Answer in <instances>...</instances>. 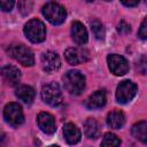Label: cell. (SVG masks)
<instances>
[{
	"label": "cell",
	"instance_id": "6da1fadb",
	"mask_svg": "<svg viewBox=\"0 0 147 147\" xmlns=\"http://www.w3.org/2000/svg\"><path fill=\"white\" fill-rule=\"evenodd\" d=\"M65 90L74 95L80 94L85 88V77L78 70H70L63 76Z\"/></svg>",
	"mask_w": 147,
	"mask_h": 147
},
{
	"label": "cell",
	"instance_id": "7a4b0ae2",
	"mask_svg": "<svg viewBox=\"0 0 147 147\" xmlns=\"http://www.w3.org/2000/svg\"><path fill=\"white\" fill-rule=\"evenodd\" d=\"M8 53L22 65L31 67L34 64V56L32 51L23 44H11L8 47Z\"/></svg>",
	"mask_w": 147,
	"mask_h": 147
},
{
	"label": "cell",
	"instance_id": "3957f363",
	"mask_svg": "<svg viewBox=\"0 0 147 147\" xmlns=\"http://www.w3.org/2000/svg\"><path fill=\"white\" fill-rule=\"evenodd\" d=\"M24 33L26 38L32 41V42H41L46 38V28L45 24L37 20H30L25 25H24Z\"/></svg>",
	"mask_w": 147,
	"mask_h": 147
},
{
	"label": "cell",
	"instance_id": "277c9868",
	"mask_svg": "<svg viewBox=\"0 0 147 147\" xmlns=\"http://www.w3.org/2000/svg\"><path fill=\"white\" fill-rule=\"evenodd\" d=\"M41 98L44 102L52 107H57L63 101V95L60 86L56 83H48L41 88Z\"/></svg>",
	"mask_w": 147,
	"mask_h": 147
},
{
	"label": "cell",
	"instance_id": "5b68a950",
	"mask_svg": "<svg viewBox=\"0 0 147 147\" xmlns=\"http://www.w3.org/2000/svg\"><path fill=\"white\" fill-rule=\"evenodd\" d=\"M42 15L52 24L59 25L64 22L67 13H65V9L61 5L56 2H48L42 7Z\"/></svg>",
	"mask_w": 147,
	"mask_h": 147
},
{
	"label": "cell",
	"instance_id": "8992f818",
	"mask_svg": "<svg viewBox=\"0 0 147 147\" xmlns=\"http://www.w3.org/2000/svg\"><path fill=\"white\" fill-rule=\"evenodd\" d=\"M3 116H5V119L7 121V123H9L14 127L20 126L24 122V115L22 111V107L15 102L8 103L5 107Z\"/></svg>",
	"mask_w": 147,
	"mask_h": 147
},
{
	"label": "cell",
	"instance_id": "52a82bcc",
	"mask_svg": "<svg viewBox=\"0 0 147 147\" xmlns=\"http://www.w3.org/2000/svg\"><path fill=\"white\" fill-rule=\"evenodd\" d=\"M137 93V85L131 80H123L117 86L116 99L119 103H127L131 101Z\"/></svg>",
	"mask_w": 147,
	"mask_h": 147
},
{
	"label": "cell",
	"instance_id": "ba28073f",
	"mask_svg": "<svg viewBox=\"0 0 147 147\" xmlns=\"http://www.w3.org/2000/svg\"><path fill=\"white\" fill-rule=\"evenodd\" d=\"M110 71L116 76H123L129 71V62L125 57L117 54H111L107 59Z\"/></svg>",
	"mask_w": 147,
	"mask_h": 147
},
{
	"label": "cell",
	"instance_id": "9c48e42d",
	"mask_svg": "<svg viewBox=\"0 0 147 147\" xmlns=\"http://www.w3.org/2000/svg\"><path fill=\"white\" fill-rule=\"evenodd\" d=\"M65 60L70 64H79L86 62L88 59V52L83 47H70L64 53Z\"/></svg>",
	"mask_w": 147,
	"mask_h": 147
},
{
	"label": "cell",
	"instance_id": "30bf717a",
	"mask_svg": "<svg viewBox=\"0 0 147 147\" xmlns=\"http://www.w3.org/2000/svg\"><path fill=\"white\" fill-rule=\"evenodd\" d=\"M41 65L42 69L47 72H54L60 69L61 61L56 53L54 52H45L41 55Z\"/></svg>",
	"mask_w": 147,
	"mask_h": 147
},
{
	"label": "cell",
	"instance_id": "8fae6325",
	"mask_svg": "<svg viewBox=\"0 0 147 147\" xmlns=\"http://www.w3.org/2000/svg\"><path fill=\"white\" fill-rule=\"evenodd\" d=\"M37 122L39 129L47 134H53L56 131L55 119L49 113H40L37 117Z\"/></svg>",
	"mask_w": 147,
	"mask_h": 147
},
{
	"label": "cell",
	"instance_id": "7c38bea8",
	"mask_svg": "<svg viewBox=\"0 0 147 147\" xmlns=\"http://www.w3.org/2000/svg\"><path fill=\"white\" fill-rule=\"evenodd\" d=\"M71 37L78 45H84L87 41V31L80 22H74L71 25Z\"/></svg>",
	"mask_w": 147,
	"mask_h": 147
},
{
	"label": "cell",
	"instance_id": "4fadbf2b",
	"mask_svg": "<svg viewBox=\"0 0 147 147\" xmlns=\"http://www.w3.org/2000/svg\"><path fill=\"white\" fill-rule=\"evenodd\" d=\"M2 76L8 85L15 86L21 80V72L14 65H6L2 68Z\"/></svg>",
	"mask_w": 147,
	"mask_h": 147
},
{
	"label": "cell",
	"instance_id": "5bb4252c",
	"mask_svg": "<svg viewBox=\"0 0 147 147\" xmlns=\"http://www.w3.org/2000/svg\"><path fill=\"white\" fill-rule=\"evenodd\" d=\"M63 134H64L65 141L70 145L77 144L80 140V137H82V133H80L79 129L72 123H67L63 126Z\"/></svg>",
	"mask_w": 147,
	"mask_h": 147
},
{
	"label": "cell",
	"instance_id": "9a60e30c",
	"mask_svg": "<svg viewBox=\"0 0 147 147\" xmlns=\"http://www.w3.org/2000/svg\"><path fill=\"white\" fill-rule=\"evenodd\" d=\"M107 101L106 92L105 91H96L93 94H91L86 101V107L90 109H99L105 106Z\"/></svg>",
	"mask_w": 147,
	"mask_h": 147
},
{
	"label": "cell",
	"instance_id": "2e32d148",
	"mask_svg": "<svg viewBox=\"0 0 147 147\" xmlns=\"http://www.w3.org/2000/svg\"><path fill=\"white\" fill-rule=\"evenodd\" d=\"M125 123V116L119 110H113L107 116V124L111 129H121Z\"/></svg>",
	"mask_w": 147,
	"mask_h": 147
},
{
	"label": "cell",
	"instance_id": "e0dca14e",
	"mask_svg": "<svg viewBox=\"0 0 147 147\" xmlns=\"http://www.w3.org/2000/svg\"><path fill=\"white\" fill-rule=\"evenodd\" d=\"M15 94L24 103H31L34 99V90L29 85H20L16 88Z\"/></svg>",
	"mask_w": 147,
	"mask_h": 147
},
{
	"label": "cell",
	"instance_id": "ac0fdd59",
	"mask_svg": "<svg viewBox=\"0 0 147 147\" xmlns=\"http://www.w3.org/2000/svg\"><path fill=\"white\" fill-rule=\"evenodd\" d=\"M132 136L147 145V122H138L131 129Z\"/></svg>",
	"mask_w": 147,
	"mask_h": 147
},
{
	"label": "cell",
	"instance_id": "d6986e66",
	"mask_svg": "<svg viewBox=\"0 0 147 147\" xmlns=\"http://www.w3.org/2000/svg\"><path fill=\"white\" fill-rule=\"evenodd\" d=\"M84 132L87 138L96 139L100 134V127L98 122L94 118H87L84 123Z\"/></svg>",
	"mask_w": 147,
	"mask_h": 147
},
{
	"label": "cell",
	"instance_id": "ffe728a7",
	"mask_svg": "<svg viewBox=\"0 0 147 147\" xmlns=\"http://www.w3.org/2000/svg\"><path fill=\"white\" fill-rule=\"evenodd\" d=\"M102 146H107V147H115V146H119L121 145V140L118 139V137L114 133H106L103 136V139H102V142H101Z\"/></svg>",
	"mask_w": 147,
	"mask_h": 147
},
{
	"label": "cell",
	"instance_id": "44dd1931",
	"mask_svg": "<svg viewBox=\"0 0 147 147\" xmlns=\"http://www.w3.org/2000/svg\"><path fill=\"white\" fill-rule=\"evenodd\" d=\"M91 29L93 31V34L96 39H103L105 38V29L102 23L99 20H93L91 22Z\"/></svg>",
	"mask_w": 147,
	"mask_h": 147
},
{
	"label": "cell",
	"instance_id": "7402d4cb",
	"mask_svg": "<svg viewBox=\"0 0 147 147\" xmlns=\"http://www.w3.org/2000/svg\"><path fill=\"white\" fill-rule=\"evenodd\" d=\"M136 69L141 75H147V57L140 56L136 63Z\"/></svg>",
	"mask_w": 147,
	"mask_h": 147
},
{
	"label": "cell",
	"instance_id": "603a6c76",
	"mask_svg": "<svg viewBox=\"0 0 147 147\" xmlns=\"http://www.w3.org/2000/svg\"><path fill=\"white\" fill-rule=\"evenodd\" d=\"M18 9L23 15H26L32 9V3L30 0H20L18 2Z\"/></svg>",
	"mask_w": 147,
	"mask_h": 147
},
{
	"label": "cell",
	"instance_id": "cb8c5ba5",
	"mask_svg": "<svg viewBox=\"0 0 147 147\" xmlns=\"http://www.w3.org/2000/svg\"><path fill=\"white\" fill-rule=\"evenodd\" d=\"M139 37L141 39H147V17L142 21L140 28H139V32H138Z\"/></svg>",
	"mask_w": 147,
	"mask_h": 147
},
{
	"label": "cell",
	"instance_id": "d4e9b609",
	"mask_svg": "<svg viewBox=\"0 0 147 147\" xmlns=\"http://www.w3.org/2000/svg\"><path fill=\"white\" fill-rule=\"evenodd\" d=\"M0 2H1V9L3 11L11 10V8L14 6V0H0Z\"/></svg>",
	"mask_w": 147,
	"mask_h": 147
},
{
	"label": "cell",
	"instance_id": "484cf974",
	"mask_svg": "<svg viewBox=\"0 0 147 147\" xmlns=\"http://www.w3.org/2000/svg\"><path fill=\"white\" fill-rule=\"evenodd\" d=\"M118 31L122 33H127V32H130V25L127 23H125L124 21H122L118 25Z\"/></svg>",
	"mask_w": 147,
	"mask_h": 147
},
{
	"label": "cell",
	"instance_id": "4316f807",
	"mask_svg": "<svg viewBox=\"0 0 147 147\" xmlns=\"http://www.w3.org/2000/svg\"><path fill=\"white\" fill-rule=\"evenodd\" d=\"M121 2L126 7H134L139 3V0H121Z\"/></svg>",
	"mask_w": 147,
	"mask_h": 147
},
{
	"label": "cell",
	"instance_id": "83f0119b",
	"mask_svg": "<svg viewBox=\"0 0 147 147\" xmlns=\"http://www.w3.org/2000/svg\"><path fill=\"white\" fill-rule=\"evenodd\" d=\"M85 1H86V2H92L93 0H85Z\"/></svg>",
	"mask_w": 147,
	"mask_h": 147
},
{
	"label": "cell",
	"instance_id": "f1b7e54d",
	"mask_svg": "<svg viewBox=\"0 0 147 147\" xmlns=\"http://www.w3.org/2000/svg\"><path fill=\"white\" fill-rule=\"evenodd\" d=\"M145 3H146V5H147V0H145Z\"/></svg>",
	"mask_w": 147,
	"mask_h": 147
},
{
	"label": "cell",
	"instance_id": "f546056e",
	"mask_svg": "<svg viewBox=\"0 0 147 147\" xmlns=\"http://www.w3.org/2000/svg\"><path fill=\"white\" fill-rule=\"evenodd\" d=\"M106 1H110V0H106Z\"/></svg>",
	"mask_w": 147,
	"mask_h": 147
}]
</instances>
